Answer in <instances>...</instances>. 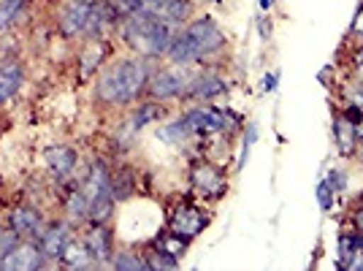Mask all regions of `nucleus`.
I'll use <instances>...</instances> for the list:
<instances>
[{
  "label": "nucleus",
  "mask_w": 363,
  "mask_h": 271,
  "mask_svg": "<svg viewBox=\"0 0 363 271\" xmlns=\"http://www.w3.org/2000/svg\"><path fill=\"white\" fill-rule=\"evenodd\" d=\"M22 68L14 65V62H6V65H0V104L3 101H9V98H14L19 87H22Z\"/></svg>",
  "instance_id": "16"
},
{
  "label": "nucleus",
  "mask_w": 363,
  "mask_h": 271,
  "mask_svg": "<svg viewBox=\"0 0 363 271\" xmlns=\"http://www.w3.org/2000/svg\"><path fill=\"white\" fill-rule=\"evenodd\" d=\"M206 226V214L190 204H182L171 211V233L179 236V239L190 241L193 236H198Z\"/></svg>",
  "instance_id": "7"
},
{
  "label": "nucleus",
  "mask_w": 363,
  "mask_h": 271,
  "mask_svg": "<svg viewBox=\"0 0 363 271\" xmlns=\"http://www.w3.org/2000/svg\"><path fill=\"white\" fill-rule=\"evenodd\" d=\"M44 250L35 241H19L9 255L0 260V269H14V271H30L44 266Z\"/></svg>",
  "instance_id": "6"
},
{
  "label": "nucleus",
  "mask_w": 363,
  "mask_h": 271,
  "mask_svg": "<svg viewBox=\"0 0 363 271\" xmlns=\"http://www.w3.org/2000/svg\"><path fill=\"white\" fill-rule=\"evenodd\" d=\"M318 201H320V206H323V209H331L333 206V187L328 184V179L318 184Z\"/></svg>",
  "instance_id": "31"
},
{
  "label": "nucleus",
  "mask_w": 363,
  "mask_h": 271,
  "mask_svg": "<svg viewBox=\"0 0 363 271\" xmlns=\"http://www.w3.org/2000/svg\"><path fill=\"white\" fill-rule=\"evenodd\" d=\"M255 138H257V128L255 125H250V128H247V136H244L242 155H239V168H244V163H247V155H250V147L255 144Z\"/></svg>",
  "instance_id": "30"
},
{
  "label": "nucleus",
  "mask_w": 363,
  "mask_h": 271,
  "mask_svg": "<svg viewBox=\"0 0 363 271\" xmlns=\"http://www.w3.org/2000/svg\"><path fill=\"white\" fill-rule=\"evenodd\" d=\"M225 79L223 76H214V74H203V76H196L193 82H190V87L187 92L193 95V98H217V95H223L225 92Z\"/></svg>",
  "instance_id": "15"
},
{
  "label": "nucleus",
  "mask_w": 363,
  "mask_h": 271,
  "mask_svg": "<svg viewBox=\"0 0 363 271\" xmlns=\"http://www.w3.org/2000/svg\"><path fill=\"white\" fill-rule=\"evenodd\" d=\"M333 138H336V144H339V152L342 155H350L352 147H355V128H352V122L350 120H339L333 125Z\"/></svg>",
  "instance_id": "20"
},
{
  "label": "nucleus",
  "mask_w": 363,
  "mask_h": 271,
  "mask_svg": "<svg viewBox=\"0 0 363 271\" xmlns=\"http://www.w3.org/2000/svg\"><path fill=\"white\" fill-rule=\"evenodd\" d=\"M274 87H277V74H269L266 79H263V90H269L272 92Z\"/></svg>",
  "instance_id": "33"
},
{
  "label": "nucleus",
  "mask_w": 363,
  "mask_h": 271,
  "mask_svg": "<svg viewBox=\"0 0 363 271\" xmlns=\"http://www.w3.org/2000/svg\"><path fill=\"white\" fill-rule=\"evenodd\" d=\"M157 136H160L163 141H168V144H182V141L190 136V128H187V122L182 117V120L171 122V125H163V128L157 131Z\"/></svg>",
  "instance_id": "23"
},
{
  "label": "nucleus",
  "mask_w": 363,
  "mask_h": 271,
  "mask_svg": "<svg viewBox=\"0 0 363 271\" xmlns=\"http://www.w3.org/2000/svg\"><path fill=\"white\" fill-rule=\"evenodd\" d=\"M141 11L152 14L157 22H166V25H179V22H184V19H187V14H190V6H187L184 0H147Z\"/></svg>",
  "instance_id": "10"
},
{
  "label": "nucleus",
  "mask_w": 363,
  "mask_h": 271,
  "mask_svg": "<svg viewBox=\"0 0 363 271\" xmlns=\"http://www.w3.org/2000/svg\"><path fill=\"white\" fill-rule=\"evenodd\" d=\"M272 6H274V0H260V9H263V11H269Z\"/></svg>",
  "instance_id": "36"
},
{
  "label": "nucleus",
  "mask_w": 363,
  "mask_h": 271,
  "mask_svg": "<svg viewBox=\"0 0 363 271\" xmlns=\"http://www.w3.org/2000/svg\"><path fill=\"white\" fill-rule=\"evenodd\" d=\"M22 0H0V31H6L22 11Z\"/></svg>",
  "instance_id": "27"
},
{
  "label": "nucleus",
  "mask_w": 363,
  "mask_h": 271,
  "mask_svg": "<svg viewBox=\"0 0 363 271\" xmlns=\"http://www.w3.org/2000/svg\"><path fill=\"white\" fill-rule=\"evenodd\" d=\"M355 226H358V231L363 233V209L355 211Z\"/></svg>",
  "instance_id": "34"
},
{
  "label": "nucleus",
  "mask_w": 363,
  "mask_h": 271,
  "mask_svg": "<svg viewBox=\"0 0 363 271\" xmlns=\"http://www.w3.org/2000/svg\"><path fill=\"white\" fill-rule=\"evenodd\" d=\"M190 82H193V76L179 71V68H166V71H157V74L152 76L150 82V92L155 98H160V101H166V98H177L182 92H187L190 87Z\"/></svg>",
  "instance_id": "5"
},
{
  "label": "nucleus",
  "mask_w": 363,
  "mask_h": 271,
  "mask_svg": "<svg viewBox=\"0 0 363 271\" xmlns=\"http://www.w3.org/2000/svg\"><path fill=\"white\" fill-rule=\"evenodd\" d=\"M104 55H106V44H101V41L87 49V55L82 57V60H84V65H82V76H84V79L92 74V68H98V62H101Z\"/></svg>",
  "instance_id": "28"
},
{
  "label": "nucleus",
  "mask_w": 363,
  "mask_h": 271,
  "mask_svg": "<svg viewBox=\"0 0 363 271\" xmlns=\"http://www.w3.org/2000/svg\"><path fill=\"white\" fill-rule=\"evenodd\" d=\"M60 263L65 269H90V266H95V258H92L90 247L84 241L71 239L65 244V250H62Z\"/></svg>",
  "instance_id": "14"
},
{
  "label": "nucleus",
  "mask_w": 363,
  "mask_h": 271,
  "mask_svg": "<svg viewBox=\"0 0 363 271\" xmlns=\"http://www.w3.org/2000/svg\"><path fill=\"white\" fill-rule=\"evenodd\" d=\"M144 3H147V0H144Z\"/></svg>",
  "instance_id": "39"
},
{
  "label": "nucleus",
  "mask_w": 363,
  "mask_h": 271,
  "mask_svg": "<svg viewBox=\"0 0 363 271\" xmlns=\"http://www.w3.org/2000/svg\"><path fill=\"white\" fill-rule=\"evenodd\" d=\"M84 244L90 247L92 258H95V266H104V263H111V258H114V236H111V231L104 226H95L92 223V231L87 233V239Z\"/></svg>",
  "instance_id": "11"
},
{
  "label": "nucleus",
  "mask_w": 363,
  "mask_h": 271,
  "mask_svg": "<svg viewBox=\"0 0 363 271\" xmlns=\"http://www.w3.org/2000/svg\"><path fill=\"white\" fill-rule=\"evenodd\" d=\"M133 190H136V179H133V174L128 171V168H117L114 174H111V196L114 201H125V198L133 196Z\"/></svg>",
  "instance_id": "18"
},
{
  "label": "nucleus",
  "mask_w": 363,
  "mask_h": 271,
  "mask_svg": "<svg viewBox=\"0 0 363 271\" xmlns=\"http://www.w3.org/2000/svg\"><path fill=\"white\" fill-rule=\"evenodd\" d=\"M212 3H217V0H212Z\"/></svg>",
  "instance_id": "37"
},
{
  "label": "nucleus",
  "mask_w": 363,
  "mask_h": 271,
  "mask_svg": "<svg viewBox=\"0 0 363 271\" xmlns=\"http://www.w3.org/2000/svg\"><path fill=\"white\" fill-rule=\"evenodd\" d=\"M65 211H68V217L79 223V220H87V214H90V201L87 196L82 193V187H74L68 198H65Z\"/></svg>",
  "instance_id": "19"
},
{
  "label": "nucleus",
  "mask_w": 363,
  "mask_h": 271,
  "mask_svg": "<svg viewBox=\"0 0 363 271\" xmlns=\"http://www.w3.org/2000/svg\"><path fill=\"white\" fill-rule=\"evenodd\" d=\"M358 241H361V233H342V239H339V266L342 269H347L350 258L355 253Z\"/></svg>",
  "instance_id": "26"
},
{
  "label": "nucleus",
  "mask_w": 363,
  "mask_h": 271,
  "mask_svg": "<svg viewBox=\"0 0 363 271\" xmlns=\"http://www.w3.org/2000/svg\"><path fill=\"white\" fill-rule=\"evenodd\" d=\"M177 263H179V258L171 255L168 250L157 247V244H152L150 255H147V269H177Z\"/></svg>",
  "instance_id": "21"
},
{
  "label": "nucleus",
  "mask_w": 363,
  "mask_h": 271,
  "mask_svg": "<svg viewBox=\"0 0 363 271\" xmlns=\"http://www.w3.org/2000/svg\"><path fill=\"white\" fill-rule=\"evenodd\" d=\"M345 182H347V177H345L342 171H331V177H328V184H331L333 190H345Z\"/></svg>",
  "instance_id": "32"
},
{
  "label": "nucleus",
  "mask_w": 363,
  "mask_h": 271,
  "mask_svg": "<svg viewBox=\"0 0 363 271\" xmlns=\"http://www.w3.org/2000/svg\"><path fill=\"white\" fill-rule=\"evenodd\" d=\"M190 179H193V187H196L201 196L220 198L225 193V179H223L220 168L209 166V163H198L193 168V174H190Z\"/></svg>",
  "instance_id": "9"
},
{
  "label": "nucleus",
  "mask_w": 363,
  "mask_h": 271,
  "mask_svg": "<svg viewBox=\"0 0 363 271\" xmlns=\"http://www.w3.org/2000/svg\"><path fill=\"white\" fill-rule=\"evenodd\" d=\"M111 266L120 271H138V269H147V258L133 255V253H114Z\"/></svg>",
  "instance_id": "24"
},
{
  "label": "nucleus",
  "mask_w": 363,
  "mask_h": 271,
  "mask_svg": "<svg viewBox=\"0 0 363 271\" xmlns=\"http://www.w3.org/2000/svg\"><path fill=\"white\" fill-rule=\"evenodd\" d=\"M150 82L147 65L141 60H122L111 65L106 74L98 79L95 84V98L101 104L117 106V104H133L138 95L144 92Z\"/></svg>",
  "instance_id": "1"
},
{
  "label": "nucleus",
  "mask_w": 363,
  "mask_h": 271,
  "mask_svg": "<svg viewBox=\"0 0 363 271\" xmlns=\"http://www.w3.org/2000/svg\"><path fill=\"white\" fill-rule=\"evenodd\" d=\"M46 166L52 171V177L57 182H65L68 177H74L76 168V152L65 144H57V147H49L46 150Z\"/></svg>",
  "instance_id": "13"
},
{
  "label": "nucleus",
  "mask_w": 363,
  "mask_h": 271,
  "mask_svg": "<svg viewBox=\"0 0 363 271\" xmlns=\"http://www.w3.org/2000/svg\"><path fill=\"white\" fill-rule=\"evenodd\" d=\"M11 228H16L22 236H30V233H38L41 236V214L30 206H22V209L11 211Z\"/></svg>",
  "instance_id": "17"
},
{
  "label": "nucleus",
  "mask_w": 363,
  "mask_h": 271,
  "mask_svg": "<svg viewBox=\"0 0 363 271\" xmlns=\"http://www.w3.org/2000/svg\"><path fill=\"white\" fill-rule=\"evenodd\" d=\"M122 33H125L128 44L133 46V49H138V55H144V57H160V55H166L171 41H174L171 25L157 22L147 11H136V14L128 16Z\"/></svg>",
  "instance_id": "3"
},
{
  "label": "nucleus",
  "mask_w": 363,
  "mask_h": 271,
  "mask_svg": "<svg viewBox=\"0 0 363 271\" xmlns=\"http://www.w3.org/2000/svg\"><path fill=\"white\" fill-rule=\"evenodd\" d=\"M98 0H65L57 11V22H60L62 35H79L87 28V19H90L92 9H95Z\"/></svg>",
  "instance_id": "4"
},
{
  "label": "nucleus",
  "mask_w": 363,
  "mask_h": 271,
  "mask_svg": "<svg viewBox=\"0 0 363 271\" xmlns=\"http://www.w3.org/2000/svg\"><path fill=\"white\" fill-rule=\"evenodd\" d=\"M111 209H114V198L111 196L98 198V201H92L90 204V214H87V220L95 223V226H104L108 217H111Z\"/></svg>",
  "instance_id": "22"
},
{
  "label": "nucleus",
  "mask_w": 363,
  "mask_h": 271,
  "mask_svg": "<svg viewBox=\"0 0 363 271\" xmlns=\"http://www.w3.org/2000/svg\"><path fill=\"white\" fill-rule=\"evenodd\" d=\"M22 3H25V0H22Z\"/></svg>",
  "instance_id": "38"
},
{
  "label": "nucleus",
  "mask_w": 363,
  "mask_h": 271,
  "mask_svg": "<svg viewBox=\"0 0 363 271\" xmlns=\"http://www.w3.org/2000/svg\"><path fill=\"white\" fill-rule=\"evenodd\" d=\"M184 122L190 128V133H217V131H225L228 114L220 109H193L190 114H184Z\"/></svg>",
  "instance_id": "8"
},
{
  "label": "nucleus",
  "mask_w": 363,
  "mask_h": 271,
  "mask_svg": "<svg viewBox=\"0 0 363 271\" xmlns=\"http://www.w3.org/2000/svg\"><path fill=\"white\" fill-rule=\"evenodd\" d=\"M163 117V106L157 104H141L138 106V111L133 114V128H144V125H150V122L160 120Z\"/></svg>",
  "instance_id": "25"
},
{
  "label": "nucleus",
  "mask_w": 363,
  "mask_h": 271,
  "mask_svg": "<svg viewBox=\"0 0 363 271\" xmlns=\"http://www.w3.org/2000/svg\"><path fill=\"white\" fill-rule=\"evenodd\" d=\"M74 239V233H71V226L68 223H55V226H49L38 236V244H41V250H44V255L49 260H60L62 250H65V244Z\"/></svg>",
  "instance_id": "12"
},
{
  "label": "nucleus",
  "mask_w": 363,
  "mask_h": 271,
  "mask_svg": "<svg viewBox=\"0 0 363 271\" xmlns=\"http://www.w3.org/2000/svg\"><path fill=\"white\" fill-rule=\"evenodd\" d=\"M260 33H263V38H269V33H272V25H266V22H260Z\"/></svg>",
  "instance_id": "35"
},
{
  "label": "nucleus",
  "mask_w": 363,
  "mask_h": 271,
  "mask_svg": "<svg viewBox=\"0 0 363 271\" xmlns=\"http://www.w3.org/2000/svg\"><path fill=\"white\" fill-rule=\"evenodd\" d=\"M19 236H22V233H19L16 228H3V231H0V260L19 244Z\"/></svg>",
  "instance_id": "29"
},
{
  "label": "nucleus",
  "mask_w": 363,
  "mask_h": 271,
  "mask_svg": "<svg viewBox=\"0 0 363 271\" xmlns=\"http://www.w3.org/2000/svg\"><path fill=\"white\" fill-rule=\"evenodd\" d=\"M223 44H225L223 31L214 25V19L203 16V19L190 22L179 35H174V41L168 46V57L177 65H187V62H196L217 52Z\"/></svg>",
  "instance_id": "2"
}]
</instances>
